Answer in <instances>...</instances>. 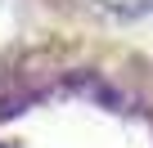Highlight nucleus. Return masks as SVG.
I'll list each match as a JSON object with an SVG mask.
<instances>
[{
  "instance_id": "nucleus-1",
  "label": "nucleus",
  "mask_w": 153,
  "mask_h": 148,
  "mask_svg": "<svg viewBox=\"0 0 153 148\" xmlns=\"http://www.w3.org/2000/svg\"><path fill=\"white\" fill-rule=\"evenodd\" d=\"M104 9H117V14H140V9H149L153 0H99Z\"/></svg>"
}]
</instances>
